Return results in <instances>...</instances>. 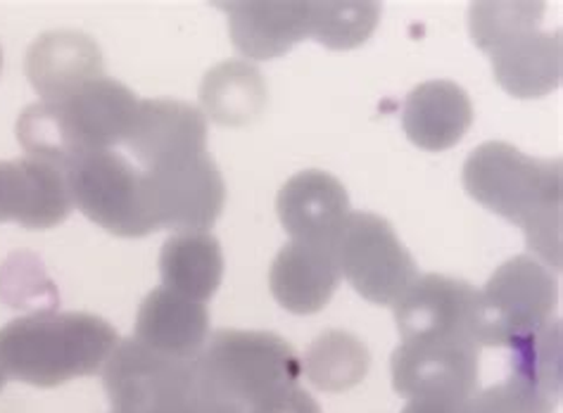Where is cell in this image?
Wrapping results in <instances>:
<instances>
[{"instance_id": "obj_11", "label": "cell", "mask_w": 563, "mask_h": 413, "mask_svg": "<svg viewBox=\"0 0 563 413\" xmlns=\"http://www.w3.org/2000/svg\"><path fill=\"white\" fill-rule=\"evenodd\" d=\"M478 290L448 276H419L395 304L405 341H473ZM476 343V341H473Z\"/></svg>"}, {"instance_id": "obj_13", "label": "cell", "mask_w": 563, "mask_h": 413, "mask_svg": "<svg viewBox=\"0 0 563 413\" xmlns=\"http://www.w3.org/2000/svg\"><path fill=\"white\" fill-rule=\"evenodd\" d=\"M207 116L200 108L176 98H147L139 102L126 147L145 169L205 155Z\"/></svg>"}, {"instance_id": "obj_3", "label": "cell", "mask_w": 563, "mask_h": 413, "mask_svg": "<svg viewBox=\"0 0 563 413\" xmlns=\"http://www.w3.org/2000/svg\"><path fill=\"white\" fill-rule=\"evenodd\" d=\"M205 390L245 409L298 386L302 361L284 337L264 331H219L196 359Z\"/></svg>"}, {"instance_id": "obj_17", "label": "cell", "mask_w": 563, "mask_h": 413, "mask_svg": "<svg viewBox=\"0 0 563 413\" xmlns=\"http://www.w3.org/2000/svg\"><path fill=\"white\" fill-rule=\"evenodd\" d=\"M473 124V102L462 86L450 79L419 83L405 98L402 129L426 153H444L462 143Z\"/></svg>"}, {"instance_id": "obj_8", "label": "cell", "mask_w": 563, "mask_h": 413, "mask_svg": "<svg viewBox=\"0 0 563 413\" xmlns=\"http://www.w3.org/2000/svg\"><path fill=\"white\" fill-rule=\"evenodd\" d=\"M147 206L157 231L210 233L227 204V183L210 155L143 169Z\"/></svg>"}, {"instance_id": "obj_2", "label": "cell", "mask_w": 563, "mask_h": 413, "mask_svg": "<svg viewBox=\"0 0 563 413\" xmlns=\"http://www.w3.org/2000/svg\"><path fill=\"white\" fill-rule=\"evenodd\" d=\"M117 345L120 335L100 316L32 314L0 328V364L8 380L51 390L100 373Z\"/></svg>"}, {"instance_id": "obj_28", "label": "cell", "mask_w": 563, "mask_h": 413, "mask_svg": "<svg viewBox=\"0 0 563 413\" xmlns=\"http://www.w3.org/2000/svg\"><path fill=\"white\" fill-rule=\"evenodd\" d=\"M247 413H321V406L300 386H288L269 394L255 406H250Z\"/></svg>"}, {"instance_id": "obj_14", "label": "cell", "mask_w": 563, "mask_h": 413, "mask_svg": "<svg viewBox=\"0 0 563 413\" xmlns=\"http://www.w3.org/2000/svg\"><path fill=\"white\" fill-rule=\"evenodd\" d=\"M276 212L292 243L305 245H333L352 214L345 186L319 169L295 174L280 188Z\"/></svg>"}, {"instance_id": "obj_16", "label": "cell", "mask_w": 563, "mask_h": 413, "mask_svg": "<svg viewBox=\"0 0 563 413\" xmlns=\"http://www.w3.org/2000/svg\"><path fill=\"white\" fill-rule=\"evenodd\" d=\"M133 337L167 357L192 361L210 341V312L202 302L159 286L139 306Z\"/></svg>"}, {"instance_id": "obj_27", "label": "cell", "mask_w": 563, "mask_h": 413, "mask_svg": "<svg viewBox=\"0 0 563 413\" xmlns=\"http://www.w3.org/2000/svg\"><path fill=\"white\" fill-rule=\"evenodd\" d=\"M471 413H554V400L528 382L509 378L471 397Z\"/></svg>"}, {"instance_id": "obj_26", "label": "cell", "mask_w": 563, "mask_h": 413, "mask_svg": "<svg viewBox=\"0 0 563 413\" xmlns=\"http://www.w3.org/2000/svg\"><path fill=\"white\" fill-rule=\"evenodd\" d=\"M514 378L559 400L561 394V323L547 321L544 326L526 335L514 347Z\"/></svg>"}, {"instance_id": "obj_21", "label": "cell", "mask_w": 563, "mask_h": 413, "mask_svg": "<svg viewBox=\"0 0 563 413\" xmlns=\"http://www.w3.org/2000/svg\"><path fill=\"white\" fill-rule=\"evenodd\" d=\"M224 253L212 233H174L159 253L162 286L207 302L224 280Z\"/></svg>"}, {"instance_id": "obj_30", "label": "cell", "mask_w": 563, "mask_h": 413, "mask_svg": "<svg viewBox=\"0 0 563 413\" xmlns=\"http://www.w3.org/2000/svg\"><path fill=\"white\" fill-rule=\"evenodd\" d=\"M471 400H438V397H426V400H409L402 413H471Z\"/></svg>"}, {"instance_id": "obj_15", "label": "cell", "mask_w": 563, "mask_h": 413, "mask_svg": "<svg viewBox=\"0 0 563 413\" xmlns=\"http://www.w3.org/2000/svg\"><path fill=\"white\" fill-rule=\"evenodd\" d=\"M340 280L333 245L290 243L272 264L269 290L286 312L312 316L329 306Z\"/></svg>"}, {"instance_id": "obj_32", "label": "cell", "mask_w": 563, "mask_h": 413, "mask_svg": "<svg viewBox=\"0 0 563 413\" xmlns=\"http://www.w3.org/2000/svg\"><path fill=\"white\" fill-rule=\"evenodd\" d=\"M0 69H3V51H0Z\"/></svg>"}, {"instance_id": "obj_9", "label": "cell", "mask_w": 563, "mask_h": 413, "mask_svg": "<svg viewBox=\"0 0 563 413\" xmlns=\"http://www.w3.org/2000/svg\"><path fill=\"white\" fill-rule=\"evenodd\" d=\"M393 388L405 400H471L481 347L473 341H405L393 354Z\"/></svg>"}, {"instance_id": "obj_22", "label": "cell", "mask_w": 563, "mask_h": 413, "mask_svg": "<svg viewBox=\"0 0 563 413\" xmlns=\"http://www.w3.org/2000/svg\"><path fill=\"white\" fill-rule=\"evenodd\" d=\"M269 93L262 71L247 60H227L205 74L200 110L207 122L239 129L252 124L266 110Z\"/></svg>"}, {"instance_id": "obj_24", "label": "cell", "mask_w": 563, "mask_h": 413, "mask_svg": "<svg viewBox=\"0 0 563 413\" xmlns=\"http://www.w3.org/2000/svg\"><path fill=\"white\" fill-rule=\"evenodd\" d=\"M380 5L368 3H309V38L331 51H354L374 36Z\"/></svg>"}, {"instance_id": "obj_10", "label": "cell", "mask_w": 563, "mask_h": 413, "mask_svg": "<svg viewBox=\"0 0 563 413\" xmlns=\"http://www.w3.org/2000/svg\"><path fill=\"white\" fill-rule=\"evenodd\" d=\"M139 102L129 86L102 74L53 105L79 159L88 153L112 150L114 145L126 143Z\"/></svg>"}, {"instance_id": "obj_12", "label": "cell", "mask_w": 563, "mask_h": 413, "mask_svg": "<svg viewBox=\"0 0 563 413\" xmlns=\"http://www.w3.org/2000/svg\"><path fill=\"white\" fill-rule=\"evenodd\" d=\"M74 210L67 171L51 161L22 157L0 161V224L29 231L60 226Z\"/></svg>"}, {"instance_id": "obj_5", "label": "cell", "mask_w": 563, "mask_h": 413, "mask_svg": "<svg viewBox=\"0 0 563 413\" xmlns=\"http://www.w3.org/2000/svg\"><path fill=\"white\" fill-rule=\"evenodd\" d=\"M112 413H186L202 390L196 359H176L139 343L120 341L102 366Z\"/></svg>"}, {"instance_id": "obj_1", "label": "cell", "mask_w": 563, "mask_h": 413, "mask_svg": "<svg viewBox=\"0 0 563 413\" xmlns=\"http://www.w3.org/2000/svg\"><path fill=\"white\" fill-rule=\"evenodd\" d=\"M466 193L485 210L521 226L547 269H561V161L538 159L493 141L464 165Z\"/></svg>"}, {"instance_id": "obj_20", "label": "cell", "mask_w": 563, "mask_h": 413, "mask_svg": "<svg viewBox=\"0 0 563 413\" xmlns=\"http://www.w3.org/2000/svg\"><path fill=\"white\" fill-rule=\"evenodd\" d=\"M497 83L514 98L532 100L554 93L561 86V36L532 32L495 51Z\"/></svg>"}, {"instance_id": "obj_29", "label": "cell", "mask_w": 563, "mask_h": 413, "mask_svg": "<svg viewBox=\"0 0 563 413\" xmlns=\"http://www.w3.org/2000/svg\"><path fill=\"white\" fill-rule=\"evenodd\" d=\"M186 413H247V409L202 388L196 400H192L190 406L186 409Z\"/></svg>"}, {"instance_id": "obj_7", "label": "cell", "mask_w": 563, "mask_h": 413, "mask_svg": "<svg viewBox=\"0 0 563 413\" xmlns=\"http://www.w3.org/2000/svg\"><path fill=\"white\" fill-rule=\"evenodd\" d=\"M340 276L366 302L395 306L419 278L417 264L395 228L378 214L352 212L333 243Z\"/></svg>"}, {"instance_id": "obj_31", "label": "cell", "mask_w": 563, "mask_h": 413, "mask_svg": "<svg viewBox=\"0 0 563 413\" xmlns=\"http://www.w3.org/2000/svg\"><path fill=\"white\" fill-rule=\"evenodd\" d=\"M5 382H8V376H5V368H3V364H0V392H3V388H5Z\"/></svg>"}, {"instance_id": "obj_18", "label": "cell", "mask_w": 563, "mask_h": 413, "mask_svg": "<svg viewBox=\"0 0 563 413\" xmlns=\"http://www.w3.org/2000/svg\"><path fill=\"white\" fill-rule=\"evenodd\" d=\"M100 46L81 32H51L26 53V77L41 100L57 102L84 83L102 77Z\"/></svg>"}, {"instance_id": "obj_6", "label": "cell", "mask_w": 563, "mask_h": 413, "mask_svg": "<svg viewBox=\"0 0 563 413\" xmlns=\"http://www.w3.org/2000/svg\"><path fill=\"white\" fill-rule=\"evenodd\" d=\"M74 210L117 238L157 231L145 196V174L114 150L88 153L65 169Z\"/></svg>"}, {"instance_id": "obj_4", "label": "cell", "mask_w": 563, "mask_h": 413, "mask_svg": "<svg viewBox=\"0 0 563 413\" xmlns=\"http://www.w3.org/2000/svg\"><path fill=\"white\" fill-rule=\"evenodd\" d=\"M559 286L552 271L532 257H516L478 290L473 341L478 347H514L552 321Z\"/></svg>"}, {"instance_id": "obj_23", "label": "cell", "mask_w": 563, "mask_h": 413, "mask_svg": "<svg viewBox=\"0 0 563 413\" xmlns=\"http://www.w3.org/2000/svg\"><path fill=\"white\" fill-rule=\"evenodd\" d=\"M302 361V376L312 388L325 394H340L362 386L372 368L368 347L345 331H329L309 345Z\"/></svg>"}, {"instance_id": "obj_25", "label": "cell", "mask_w": 563, "mask_h": 413, "mask_svg": "<svg viewBox=\"0 0 563 413\" xmlns=\"http://www.w3.org/2000/svg\"><path fill=\"white\" fill-rule=\"evenodd\" d=\"M544 18V3H473L468 14L471 38L476 46L493 55L504 48L507 43L521 38L526 34L538 32V26Z\"/></svg>"}, {"instance_id": "obj_19", "label": "cell", "mask_w": 563, "mask_h": 413, "mask_svg": "<svg viewBox=\"0 0 563 413\" xmlns=\"http://www.w3.org/2000/svg\"><path fill=\"white\" fill-rule=\"evenodd\" d=\"M233 46L250 60H274L309 38V3H224Z\"/></svg>"}]
</instances>
